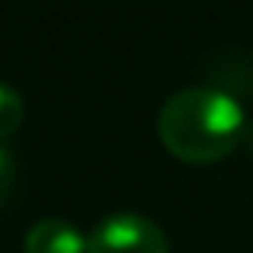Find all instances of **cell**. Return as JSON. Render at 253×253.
<instances>
[{
	"label": "cell",
	"mask_w": 253,
	"mask_h": 253,
	"mask_svg": "<svg viewBox=\"0 0 253 253\" xmlns=\"http://www.w3.org/2000/svg\"><path fill=\"white\" fill-rule=\"evenodd\" d=\"M163 146L187 163H215L243 142L246 111L225 87H180L156 115Z\"/></svg>",
	"instance_id": "cell-1"
},
{
	"label": "cell",
	"mask_w": 253,
	"mask_h": 253,
	"mask_svg": "<svg viewBox=\"0 0 253 253\" xmlns=\"http://www.w3.org/2000/svg\"><path fill=\"white\" fill-rule=\"evenodd\" d=\"M87 253H170V239L149 215L115 211L94 225Z\"/></svg>",
	"instance_id": "cell-2"
},
{
	"label": "cell",
	"mask_w": 253,
	"mask_h": 253,
	"mask_svg": "<svg viewBox=\"0 0 253 253\" xmlns=\"http://www.w3.org/2000/svg\"><path fill=\"white\" fill-rule=\"evenodd\" d=\"M25 253H87V236L70 218L45 215L28 225Z\"/></svg>",
	"instance_id": "cell-3"
},
{
	"label": "cell",
	"mask_w": 253,
	"mask_h": 253,
	"mask_svg": "<svg viewBox=\"0 0 253 253\" xmlns=\"http://www.w3.org/2000/svg\"><path fill=\"white\" fill-rule=\"evenodd\" d=\"M21 122H25V97L11 84L0 80V142L7 135H14Z\"/></svg>",
	"instance_id": "cell-4"
},
{
	"label": "cell",
	"mask_w": 253,
	"mask_h": 253,
	"mask_svg": "<svg viewBox=\"0 0 253 253\" xmlns=\"http://www.w3.org/2000/svg\"><path fill=\"white\" fill-rule=\"evenodd\" d=\"M11 187H14V156L7 153L4 142H0V205L7 201Z\"/></svg>",
	"instance_id": "cell-5"
},
{
	"label": "cell",
	"mask_w": 253,
	"mask_h": 253,
	"mask_svg": "<svg viewBox=\"0 0 253 253\" xmlns=\"http://www.w3.org/2000/svg\"><path fill=\"white\" fill-rule=\"evenodd\" d=\"M243 146H246V149L253 153V118L246 122V132H243Z\"/></svg>",
	"instance_id": "cell-6"
},
{
	"label": "cell",
	"mask_w": 253,
	"mask_h": 253,
	"mask_svg": "<svg viewBox=\"0 0 253 253\" xmlns=\"http://www.w3.org/2000/svg\"><path fill=\"white\" fill-rule=\"evenodd\" d=\"M250 90H253V84H250Z\"/></svg>",
	"instance_id": "cell-7"
}]
</instances>
